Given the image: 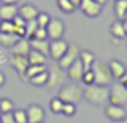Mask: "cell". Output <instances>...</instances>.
Wrapping results in <instances>:
<instances>
[{"instance_id":"1","label":"cell","mask_w":127,"mask_h":123,"mask_svg":"<svg viewBox=\"0 0 127 123\" xmlns=\"http://www.w3.org/2000/svg\"><path fill=\"white\" fill-rule=\"evenodd\" d=\"M109 89L106 86H98V84H89L82 91V97L87 102H90L92 105H103L105 102H108Z\"/></svg>"},{"instance_id":"2","label":"cell","mask_w":127,"mask_h":123,"mask_svg":"<svg viewBox=\"0 0 127 123\" xmlns=\"http://www.w3.org/2000/svg\"><path fill=\"white\" fill-rule=\"evenodd\" d=\"M92 71H93V76H95V84L109 86L113 83V75H111V71H109L106 63H101V62L95 60L93 65H92Z\"/></svg>"},{"instance_id":"3","label":"cell","mask_w":127,"mask_h":123,"mask_svg":"<svg viewBox=\"0 0 127 123\" xmlns=\"http://www.w3.org/2000/svg\"><path fill=\"white\" fill-rule=\"evenodd\" d=\"M58 97L63 102H71V104L77 105V102L82 99V89L77 84H63L60 88Z\"/></svg>"},{"instance_id":"4","label":"cell","mask_w":127,"mask_h":123,"mask_svg":"<svg viewBox=\"0 0 127 123\" xmlns=\"http://www.w3.org/2000/svg\"><path fill=\"white\" fill-rule=\"evenodd\" d=\"M47 71H48V81H47V86L60 89L66 83V78H68L66 70H63L60 65H53L52 68H48Z\"/></svg>"},{"instance_id":"5","label":"cell","mask_w":127,"mask_h":123,"mask_svg":"<svg viewBox=\"0 0 127 123\" xmlns=\"http://www.w3.org/2000/svg\"><path fill=\"white\" fill-rule=\"evenodd\" d=\"M127 102V89L121 83H114L109 88V96H108V104H116V105H124Z\"/></svg>"},{"instance_id":"6","label":"cell","mask_w":127,"mask_h":123,"mask_svg":"<svg viewBox=\"0 0 127 123\" xmlns=\"http://www.w3.org/2000/svg\"><path fill=\"white\" fill-rule=\"evenodd\" d=\"M47 34H48L50 41H55V39H63L64 36V23L60 18H50L48 24H47Z\"/></svg>"},{"instance_id":"7","label":"cell","mask_w":127,"mask_h":123,"mask_svg":"<svg viewBox=\"0 0 127 123\" xmlns=\"http://www.w3.org/2000/svg\"><path fill=\"white\" fill-rule=\"evenodd\" d=\"M68 45L69 44L64 41V39H55V41H50V44H48V54L52 55L53 60H60V58L63 57V54L66 52Z\"/></svg>"},{"instance_id":"8","label":"cell","mask_w":127,"mask_h":123,"mask_svg":"<svg viewBox=\"0 0 127 123\" xmlns=\"http://www.w3.org/2000/svg\"><path fill=\"white\" fill-rule=\"evenodd\" d=\"M105 115L109 118L111 122H121L127 117V112L122 105H116V104H108L105 107Z\"/></svg>"},{"instance_id":"9","label":"cell","mask_w":127,"mask_h":123,"mask_svg":"<svg viewBox=\"0 0 127 123\" xmlns=\"http://www.w3.org/2000/svg\"><path fill=\"white\" fill-rule=\"evenodd\" d=\"M101 6L103 5L93 2V0H82L79 8L82 10V13H84L85 16H89V18H96V16H100V13L103 11Z\"/></svg>"},{"instance_id":"10","label":"cell","mask_w":127,"mask_h":123,"mask_svg":"<svg viewBox=\"0 0 127 123\" xmlns=\"http://www.w3.org/2000/svg\"><path fill=\"white\" fill-rule=\"evenodd\" d=\"M79 52H81V50H79L77 45H68V49H66V52L63 54V57L58 60V65L61 66L63 70H66L72 62L76 60V58L79 57Z\"/></svg>"},{"instance_id":"11","label":"cell","mask_w":127,"mask_h":123,"mask_svg":"<svg viewBox=\"0 0 127 123\" xmlns=\"http://www.w3.org/2000/svg\"><path fill=\"white\" fill-rule=\"evenodd\" d=\"M26 115H28V123H43V118H45L43 109L37 104L29 105L26 109Z\"/></svg>"},{"instance_id":"12","label":"cell","mask_w":127,"mask_h":123,"mask_svg":"<svg viewBox=\"0 0 127 123\" xmlns=\"http://www.w3.org/2000/svg\"><path fill=\"white\" fill-rule=\"evenodd\" d=\"M10 63H11V66L18 71L19 78L24 79L26 78V70H28L29 66V60L28 57H23V55H11V60H10Z\"/></svg>"},{"instance_id":"13","label":"cell","mask_w":127,"mask_h":123,"mask_svg":"<svg viewBox=\"0 0 127 123\" xmlns=\"http://www.w3.org/2000/svg\"><path fill=\"white\" fill-rule=\"evenodd\" d=\"M84 71H85V68H84V65H82V62H81L79 57L66 68V75H68V78L71 79V81H79V79L82 78V73Z\"/></svg>"},{"instance_id":"14","label":"cell","mask_w":127,"mask_h":123,"mask_svg":"<svg viewBox=\"0 0 127 123\" xmlns=\"http://www.w3.org/2000/svg\"><path fill=\"white\" fill-rule=\"evenodd\" d=\"M18 15L23 16L26 21H29V19L37 18L39 10H37V6H34L32 3H23L21 6H18Z\"/></svg>"},{"instance_id":"15","label":"cell","mask_w":127,"mask_h":123,"mask_svg":"<svg viewBox=\"0 0 127 123\" xmlns=\"http://www.w3.org/2000/svg\"><path fill=\"white\" fill-rule=\"evenodd\" d=\"M10 50H11L13 55H23V57H28L29 50H31V45H29V41L26 37H19L18 41H16V44L13 45Z\"/></svg>"},{"instance_id":"16","label":"cell","mask_w":127,"mask_h":123,"mask_svg":"<svg viewBox=\"0 0 127 123\" xmlns=\"http://www.w3.org/2000/svg\"><path fill=\"white\" fill-rule=\"evenodd\" d=\"M18 15V6L10 5V3H2L0 5V19L2 21H11Z\"/></svg>"},{"instance_id":"17","label":"cell","mask_w":127,"mask_h":123,"mask_svg":"<svg viewBox=\"0 0 127 123\" xmlns=\"http://www.w3.org/2000/svg\"><path fill=\"white\" fill-rule=\"evenodd\" d=\"M108 68H109V71H111L113 78H116V79H121L122 76L126 75V71H127V68H126L124 63L119 62V60H116V58H113V60L108 63Z\"/></svg>"},{"instance_id":"18","label":"cell","mask_w":127,"mask_h":123,"mask_svg":"<svg viewBox=\"0 0 127 123\" xmlns=\"http://www.w3.org/2000/svg\"><path fill=\"white\" fill-rule=\"evenodd\" d=\"M28 60H29V65H47V55L31 49L28 54Z\"/></svg>"},{"instance_id":"19","label":"cell","mask_w":127,"mask_h":123,"mask_svg":"<svg viewBox=\"0 0 127 123\" xmlns=\"http://www.w3.org/2000/svg\"><path fill=\"white\" fill-rule=\"evenodd\" d=\"M109 32L113 34V37L118 41V39H126L127 34L124 31V26H122V19H116L111 26H109Z\"/></svg>"},{"instance_id":"20","label":"cell","mask_w":127,"mask_h":123,"mask_svg":"<svg viewBox=\"0 0 127 123\" xmlns=\"http://www.w3.org/2000/svg\"><path fill=\"white\" fill-rule=\"evenodd\" d=\"M29 41V45H31V49H34V50H39L42 52V54H48V39H28Z\"/></svg>"},{"instance_id":"21","label":"cell","mask_w":127,"mask_h":123,"mask_svg":"<svg viewBox=\"0 0 127 123\" xmlns=\"http://www.w3.org/2000/svg\"><path fill=\"white\" fill-rule=\"evenodd\" d=\"M18 36L16 34H8V32H0V45L2 47H6V49H11L13 45L16 44L18 41Z\"/></svg>"},{"instance_id":"22","label":"cell","mask_w":127,"mask_h":123,"mask_svg":"<svg viewBox=\"0 0 127 123\" xmlns=\"http://www.w3.org/2000/svg\"><path fill=\"white\" fill-rule=\"evenodd\" d=\"M79 58H81V62H82V65H84L85 70H90L92 65H93V62H95V55L89 50H81L79 52Z\"/></svg>"},{"instance_id":"23","label":"cell","mask_w":127,"mask_h":123,"mask_svg":"<svg viewBox=\"0 0 127 123\" xmlns=\"http://www.w3.org/2000/svg\"><path fill=\"white\" fill-rule=\"evenodd\" d=\"M127 13V0H114V15L118 19H124Z\"/></svg>"},{"instance_id":"24","label":"cell","mask_w":127,"mask_h":123,"mask_svg":"<svg viewBox=\"0 0 127 123\" xmlns=\"http://www.w3.org/2000/svg\"><path fill=\"white\" fill-rule=\"evenodd\" d=\"M47 70L42 71V73H39V75H35V76H32V78H29V83L34 84V86H39V88L47 86V81H48V71H47Z\"/></svg>"},{"instance_id":"25","label":"cell","mask_w":127,"mask_h":123,"mask_svg":"<svg viewBox=\"0 0 127 123\" xmlns=\"http://www.w3.org/2000/svg\"><path fill=\"white\" fill-rule=\"evenodd\" d=\"M63 104H64V102H63L58 96H56V97H53V99H50V104H48L50 112H52V114H61Z\"/></svg>"},{"instance_id":"26","label":"cell","mask_w":127,"mask_h":123,"mask_svg":"<svg viewBox=\"0 0 127 123\" xmlns=\"http://www.w3.org/2000/svg\"><path fill=\"white\" fill-rule=\"evenodd\" d=\"M45 70H47V65H29L28 70H26V79H29V78H32V76L39 75V73L45 71Z\"/></svg>"},{"instance_id":"27","label":"cell","mask_w":127,"mask_h":123,"mask_svg":"<svg viewBox=\"0 0 127 123\" xmlns=\"http://www.w3.org/2000/svg\"><path fill=\"white\" fill-rule=\"evenodd\" d=\"M15 110V104L11 99L8 97H2L0 99V114H6V112H13Z\"/></svg>"},{"instance_id":"28","label":"cell","mask_w":127,"mask_h":123,"mask_svg":"<svg viewBox=\"0 0 127 123\" xmlns=\"http://www.w3.org/2000/svg\"><path fill=\"white\" fill-rule=\"evenodd\" d=\"M37 21L35 19H29V21H26V39H32L35 34V31H37Z\"/></svg>"},{"instance_id":"29","label":"cell","mask_w":127,"mask_h":123,"mask_svg":"<svg viewBox=\"0 0 127 123\" xmlns=\"http://www.w3.org/2000/svg\"><path fill=\"white\" fill-rule=\"evenodd\" d=\"M56 5H58V8L61 10V11H64V13H72L76 10V6L72 5L69 0H56Z\"/></svg>"},{"instance_id":"30","label":"cell","mask_w":127,"mask_h":123,"mask_svg":"<svg viewBox=\"0 0 127 123\" xmlns=\"http://www.w3.org/2000/svg\"><path fill=\"white\" fill-rule=\"evenodd\" d=\"M13 118L16 123H28V115L24 109H15L13 110Z\"/></svg>"},{"instance_id":"31","label":"cell","mask_w":127,"mask_h":123,"mask_svg":"<svg viewBox=\"0 0 127 123\" xmlns=\"http://www.w3.org/2000/svg\"><path fill=\"white\" fill-rule=\"evenodd\" d=\"M35 21H37V26H39V28H47V24H48V21H50L48 13L39 11V15H37V18H35Z\"/></svg>"},{"instance_id":"32","label":"cell","mask_w":127,"mask_h":123,"mask_svg":"<svg viewBox=\"0 0 127 123\" xmlns=\"http://www.w3.org/2000/svg\"><path fill=\"white\" fill-rule=\"evenodd\" d=\"M81 81L84 83L85 86H89V84H93V83H95V76H93V71H92V68H90V70H85V71L82 73V78H81Z\"/></svg>"},{"instance_id":"33","label":"cell","mask_w":127,"mask_h":123,"mask_svg":"<svg viewBox=\"0 0 127 123\" xmlns=\"http://www.w3.org/2000/svg\"><path fill=\"white\" fill-rule=\"evenodd\" d=\"M61 114H64L66 117H72L76 114V104H71V102H64L63 104V110Z\"/></svg>"},{"instance_id":"34","label":"cell","mask_w":127,"mask_h":123,"mask_svg":"<svg viewBox=\"0 0 127 123\" xmlns=\"http://www.w3.org/2000/svg\"><path fill=\"white\" fill-rule=\"evenodd\" d=\"M15 24L13 21H0V32H8V34H15L13 32Z\"/></svg>"},{"instance_id":"35","label":"cell","mask_w":127,"mask_h":123,"mask_svg":"<svg viewBox=\"0 0 127 123\" xmlns=\"http://www.w3.org/2000/svg\"><path fill=\"white\" fill-rule=\"evenodd\" d=\"M0 118H2V123H16V122H15V118H13V112L0 114Z\"/></svg>"},{"instance_id":"36","label":"cell","mask_w":127,"mask_h":123,"mask_svg":"<svg viewBox=\"0 0 127 123\" xmlns=\"http://www.w3.org/2000/svg\"><path fill=\"white\" fill-rule=\"evenodd\" d=\"M32 39H48V34H47V29L45 28H37V31H35L34 37Z\"/></svg>"},{"instance_id":"37","label":"cell","mask_w":127,"mask_h":123,"mask_svg":"<svg viewBox=\"0 0 127 123\" xmlns=\"http://www.w3.org/2000/svg\"><path fill=\"white\" fill-rule=\"evenodd\" d=\"M119 83H121V84H122V86H124V88L127 89V71H126V75L122 76L121 79H119Z\"/></svg>"},{"instance_id":"38","label":"cell","mask_w":127,"mask_h":123,"mask_svg":"<svg viewBox=\"0 0 127 123\" xmlns=\"http://www.w3.org/2000/svg\"><path fill=\"white\" fill-rule=\"evenodd\" d=\"M2 3H10V5H16L18 3V0H0Z\"/></svg>"},{"instance_id":"39","label":"cell","mask_w":127,"mask_h":123,"mask_svg":"<svg viewBox=\"0 0 127 123\" xmlns=\"http://www.w3.org/2000/svg\"><path fill=\"white\" fill-rule=\"evenodd\" d=\"M3 84H5V75H3V73L0 71V88H2Z\"/></svg>"},{"instance_id":"40","label":"cell","mask_w":127,"mask_h":123,"mask_svg":"<svg viewBox=\"0 0 127 123\" xmlns=\"http://www.w3.org/2000/svg\"><path fill=\"white\" fill-rule=\"evenodd\" d=\"M69 2H71L72 5L76 6V8H79V5H81V2H82V0H69Z\"/></svg>"},{"instance_id":"41","label":"cell","mask_w":127,"mask_h":123,"mask_svg":"<svg viewBox=\"0 0 127 123\" xmlns=\"http://www.w3.org/2000/svg\"><path fill=\"white\" fill-rule=\"evenodd\" d=\"M122 26H124V31H126V34H127V19H122Z\"/></svg>"},{"instance_id":"42","label":"cell","mask_w":127,"mask_h":123,"mask_svg":"<svg viewBox=\"0 0 127 123\" xmlns=\"http://www.w3.org/2000/svg\"><path fill=\"white\" fill-rule=\"evenodd\" d=\"M93 2H96V3H100V5H105L108 0H93Z\"/></svg>"},{"instance_id":"43","label":"cell","mask_w":127,"mask_h":123,"mask_svg":"<svg viewBox=\"0 0 127 123\" xmlns=\"http://www.w3.org/2000/svg\"><path fill=\"white\" fill-rule=\"evenodd\" d=\"M116 123H127V117L124 118V120H121V122H116Z\"/></svg>"},{"instance_id":"44","label":"cell","mask_w":127,"mask_h":123,"mask_svg":"<svg viewBox=\"0 0 127 123\" xmlns=\"http://www.w3.org/2000/svg\"><path fill=\"white\" fill-rule=\"evenodd\" d=\"M124 19H127V13H126V18H124Z\"/></svg>"},{"instance_id":"45","label":"cell","mask_w":127,"mask_h":123,"mask_svg":"<svg viewBox=\"0 0 127 123\" xmlns=\"http://www.w3.org/2000/svg\"><path fill=\"white\" fill-rule=\"evenodd\" d=\"M0 123H2V118H0Z\"/></svg>"},{"instance_id":"46","label":"cell","mask_w":127,"mask_h":123,"mask_svg":"<svg viewBox=\"0 0 127 123\" xmlns=\"http://www.w3.org/2000/svg\"><path fill=\"white\" fill-rule=\"evenodd\" d=\"M0 21H2V19H0Z\"/></svg>"}]
</instances>
